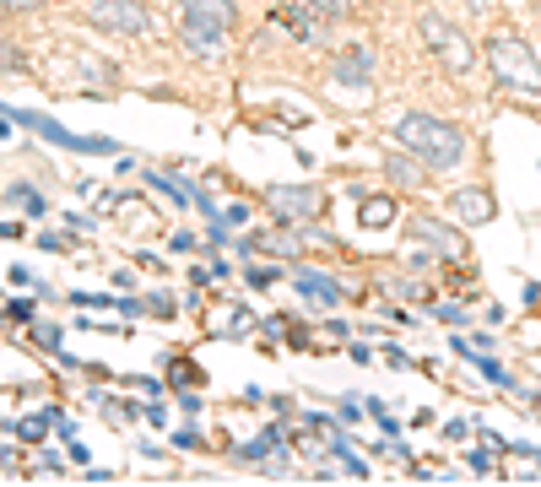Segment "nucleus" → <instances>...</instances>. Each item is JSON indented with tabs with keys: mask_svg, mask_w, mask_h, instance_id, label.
Instances as JSON below:
<instances>
[{
	"mask_svg": "<svg viewBox=\"0 0 541 487\" xmlns=\"http://www.w3.org/2000/svg\"><path fill=\"white\" fill-rule=\"evenodd\" d=\"M82 17L92 22V28L125 33V38H136V33L152 28V6H147V0H92Z\"/></svg>",
	"mask_w": 541,
	"mask_h": 487,
	"instance_id": "nucleus-6",
	"label": "nucleus"
},
{
	"mask_svg": "<svg viewBox=\"0 0 541 487\" xmlns=\"http://www.w3.org/2000/svg\"><path fill=\"white\" fill-rule=\"evenodd\" d=\"M482 60H487V71H493V82L504 87V92H520V98H541V55H536L531 44H525L520 33L498 28L493 38H487Z\"/></svg>",
	"mask_w": 541,
	"mask_h": 487,
	"instance_id": "nucleus-2",
	"label": "nucleus"
},
{
	"mask_svg": "<svg viewBox=\"0 0 541 487\" xmlns=\"http://www.w3.org/2000/svg\"><path fill=\"white\" fill-rule=\"evenodd\" d=\"M260 244H266V249H282V255H287V260H298V255H303V249H298V239H293V233H266V239H260Z\"/></svg>",
	"mask_w": 541,
	"mask_h": 487,
	"instance_id": "nucleus-15",
	"label": "nucleus"
},
{
	"mask_svg": "<svg viewBox=\"0 0 541 487\" xmlns=\"http://www.w3.org/2000/svg\"><path fill=\"white\" fill-rule=\"evenodd\" d=\"M390 136L401 141L417 163H428V174H444V168H455L460 157H466V130L439 120V114H401Z\"/></svg>",
	"mask_w": 541,
	"mask_h": 487,
	"instance_id": "nucleus-1",
	"label": "nucleus"
},
{
	"mask_svg": "<svg viewBox=\"0 0 541 487\" xmlns=\"http://www.w3.org/2000/svg\"><path fill=\"white\" fill-rule=\"evenodd\" d=\"M417 38L433 49V55H439V65H444L450 76H466L471 65H477V49H471V38L460 33L455 22L444 17V11H422V17H417Z\"/></svg>",
	"mask_w": 541,
	"mask_h": 487,
	"instance_id": "nucleus-4",
	"label": "nucleus"
},
{
	"mask_svg": "<svg viewBox=\"0 0 541 487\" xmlns=\"http://www.w3.org/2000/svg\"><path fill=\"white\" fill-rule=\"evenodd\" d=\"M498 217V201L493 190H482V184H471V190H455V222H466V228H482V222Z\"/></svg>",
	"mask_w": 541,
	"mask_h": 487,
	"instance_id": "nucleus-10",
	"label": "nucleus"
},
{
	"mask_svg": "<svg viewBox=\"0 0 541 487\" xmlns=\"http://www.w3.org/2000/svg\"><path fill=\"white\" fill-rule=\"evenodd\" d=\"M363 228H390V222H395V201H390V195H368V201H363Z\"/></svg>",
	"mask_w": 541,
	"mask_h": 487,
	"instance_id": "nucleus-13",
	"label": "nucleus"
},
{
	"mask_svg": "<svg viewBox=\"0 0 541 487\" xmlns=\"http://www.w3.org/2000/svg\"><path fill=\"white\" fill-rule=\"evenodd\" d=\"M298 287L314 298V304H331V309H336V304H347V293H341L331 276H320V271H298Z\"/></svg>",
	"mask_w": 541,
	"mask_h": 487,
	"instance_id": "nucleus-11",
	"label": "nucleus"
},
{
	"mask_svg": "<svg viewBox=\"0 0 541 487\" xmlns=\"http://www.w3.org/2000/svg\"><path fill=\"white\" fill-rule=\"evenodd\" d=\"M385 174L401 179V184H428V163H417V157H385Z\"/></svg>",
	"mask_w": 541,
	"mask_h": 487,
	"instance_id": "nucleus-12",
	"label": "nucleus"
},
{
	"mask_svg": "<svg viewBox=\"0 0 541 487\" xmlns=\"http://www.w3.org/2000/svg\"><path fill=\"white\" fill-rule=\"evenodd\" d=\"M0 6H6V11H44L49 0H0Z\"/></svg>",
	"mask_w": 541,
	"mask_h": 487,
	"instance_id": "nucleus-16",
	"label": "nucleus"
},
{
	"mask_svg": "<svg viewBox=\"0 0 541 487\" xmlns=\"http://www.w3.org/2000/svg\"><path fill=\"white\" fill-rule=\"evenodd\" d=\"M266 206L287 222V228H303V222H314V217L331 212V195H325L320 184H271Z\"/></svg>",
	"mask_w": 541,
	"mask_h": 487,
	"instance_id": "nucleus-5",
	"label": "nucleus"
},
{
	"mask_svg": "<svg viewBox=\"0 0 541 487\" xmlns=\"http://www.w3.org/2000/svg\"><path fill=\"white\" fill-rule=\"evenodd\" d=\"M331 76H336L341 87H368V76H374V49H368V44H347L331 60Z\"/></svg>",
	"mask_w": 541,
	"mask_h": 487,
	"instance_id": "nucleus-9",
	"label": "nucleus"
},
{
	"mask_svg": "<svg viewBox=\"0 0 541 487\" xmlns=\"http://www.w3.org/2000/svg\"><path fill=\"white\" fill-rule=\"evenodd\" d=\"M406 228H412V239H417V244H428L433 255H444V260H466V239H460V228H455V222L417 212L412 222H406Z\"/></svg>",
	"mask_w": 541,
	"mask_h": 487,
	"instance_id": "nucleus-7",
	"label": "nucleus"
},
{
	"mask_svg": "<svg viewBox=\"0 0 541 487\" xmlns=\"http://www.w3.org/2000/svg\"><path fill=\"white\" fill-rule=\"evenodd\" d=\"M233 28H239V6L233 0H179V38L190 55L217 60Z\"/></svg>",
	"mask_w": 541,
	"mask_h": 487,
	"instance_id": "nucleus-3",
	"label": "nucleus"
},
{
	"mask_svg": "<svg viewBox=\"0 0 541 487\" xmlns=\"http://www.w3.org/2000/svg\"><path fill=\"white\" fill-rule=\"evenodd\" d=\"M298 6H309L314 17H325V22H341L352 11V0H298Z\"/></svg>",
	"mask_w": 541,
	"mask_h": 487,
	"instance_id": "nucleus-14",
	"label": "nucleus"
},
{
	"mask_svg": "<svg viewBox=\"0 0 541 487\" xmlns=\"http://www.w3.org/2000/svg\"><path fill=\"white\" fill-rule=\"evenodd\" d=\"M276 22H287V33H293L298 44H325V33H331V22L314 17V11L298 6V0H276Z\"/></svg>",
	"mask_w": 541,
	"mask_h": 487,
	"instance_id": "nucleus-8",
	"label": "nucleus"
}]
</instances>
